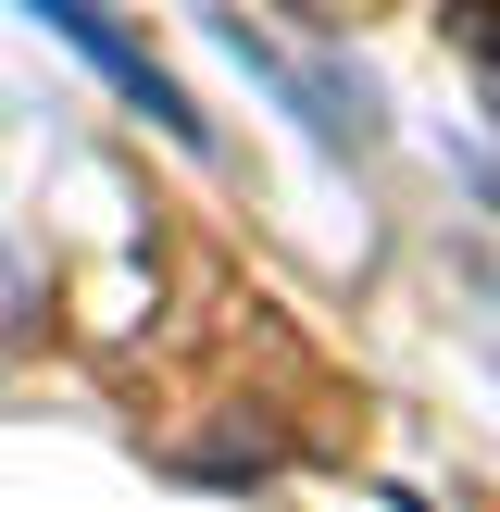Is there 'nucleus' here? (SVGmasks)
Segmentation results:
<instances>
[{
	"label": "nucleus",
	"instance_id": "obj_1",
	"mask_svg": "<svg viewBox=\"0 0 500 512\" xmlns=\"http://www.w3.org/2000/svg\"><path fill=\"white\" fill-rule=\"evenodd\" d=\"M25 13H38V25H63V38L88 50V63L113 75V88L138 100V113L163 125V138H200V113H188V88H175V75H163V63H150V50L125 38V25H113V0H25Z\"/></svg>",
	"mask_w": 500,
	"mask_h": 512
}]
</instances>
